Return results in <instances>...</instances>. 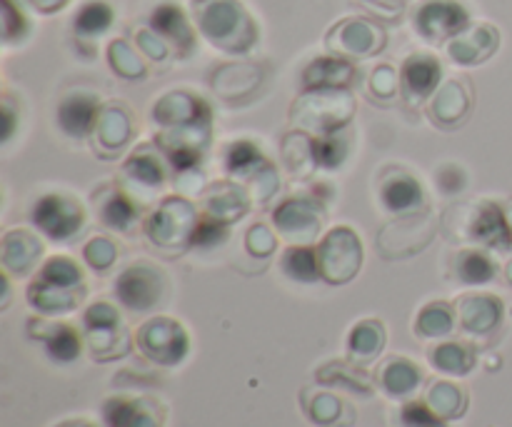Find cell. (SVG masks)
I'll use <instances>...</instances> for the list:
<instances>
[{
	"instance_id": "obj_1",
	"label": "cell",
	"mask_w": 512,
	"mask_h": 427,
	"mask_svg": "<svg viewBox=\"0 0 512 427\" xmlns=\"http://www.w3.org/2000/svg\"><path fill=\"white\" fill-rule=\"evenodd\" d=\"M153 120L160 125L155 143L168 163L180 173L193 170L210 143V105L188 90H173L153 105Z\"/></svg>"
},
{
	"instance_id": "obj_2",
	"label": "cell",
	"mask_w": 512,
	"mask_h": 427,
	"mask_svg": "<svg viewBox=\"0 0 512 427\" xmlns=\"http://www.w3.org/2000/svg\"><path fill=\"white\" fill-rule=\"evenodd\" d=\"M190 15L198 33L220 53L245 55L260 40L258 23L240 0H190Z\"/></svg>"
},
{
	"instance_id": "obj_3",
	"label": "cell",
	"mask_w": 512,
	"mask_h": 427,
	"mask_svg": "<svg viewBox=\"0 0 512 427\" xmlns=\"http://www.w3.org/2000/svg\"><path fill=\"white\" fill-rule=\"evenodd\" d=\"M355 98L348 88L305 90L290 108V123L303 133H313L315 138L335 135L353 120Z\"/></svg>"
},
{
	"instance_id": "obj_4",
	"label": "cell",
	"mask_w": 512,
	"mask_h": 427,
	"mask_svg": "<svg viewBox=\"0 0 512 427\" xmlns=\"http://www.w3.org/2000/svg\"><path fill=\"white\" fill-rule=\"evenodd\" d=\"M135 345L150 363L175 368L188 358L190 335L178 320L158 315V318H150L148 323L140 325L138 333H135Z\"/></svg>"
},
{
	"instance_id": "obj_5",
	"label": "cell",
	"mask_w": 512,
	"mask_h": 427,
	"mask_svg": "<svg viewBox=\"0 0 512 427\" xmlns=\"http://www.w3.org/2000/svg\"><path fill=\"white\" fill-rule=\"evenodd\" d=\"M320 275L328 285H345L363 268V240L353 228L340 225L323 235L318 245Z\"/></svg>"
},
{
	"instance_id": "obj_6",
	"label": "cell",
	"mask_w": 512,
	"mask_h": 427,
	"mask_svg": "<svg viewBox=\"0 0 512 427\" xmlns=\"http://www.w3.org/2000/svg\"><path fill=\"white\" fill-rule=\"evenodd\" d=\"M85 343L98 363H110L128 355L130 343L118 308L110 303H93L83 313Z\"/></svg>"
},
{
	"instance_id": "obj_7",
	"label": "cell",
	"mask_w": 512,
	"mask_h": 427,
	"mask_svg": "<svg viewBox=\"0 0 512 427\" xmlns=\"http://www.w3.org/2000/svg\"><path fill=\"white\" fill-rule=\"evenodd\" d=\"M198 213L185 198H165L145 220V235L163 250H180L193 243Z\"/></svg>"
},
{
	"instance_id": "obj_8",
	"label": "cell",
	"mask_w": 512,
	"mask_h": 427,
	"mask_svg": "<svg viewBox=\"0 0 512 427\" xmlns=\"http://www.w3.org/2000/svg\"><path fill=\"white\" fill-rule=\"evenodd\" d=\"M388 45V33L380 23L365 15H350L338 20L325 35V48L340 58H375Z\"/></svg>"
},
{
	"instance_id": "obj_9",
	"label": "cell",
	"mask_w": 512,
	"mask_h": 427,
	"mask_svg": "<svg viewBox=\"0 0 512 427\" xmlns=\"http://www.w3.org/2000/svg\"><path fill=\"white\" fill-rule=\"evenodd\" d=\"M115 298L133 313H150L168 298V278L150 263H135L115 280Z\"/></svg>"
},
{
	"instance_id": "obj_10",
	"label": "cell",
	"mask_w": 512,
	"mask_h": 427,
	"mask_svg": "<svg viewBox=\"0 0 512 427\" xmlns=\"http://www.w3.org/2000/svg\"><path fill=\"white\" fill-rule=\"evenodd\" d=\"M435 238V225L428 213L400 215L378 233V253L385 260H405L423 253Z\"/></svg>"
},
{
	"instance_id": "obj_11",
	"label": "cell",
	"mask_w": 512,
	"mask_h": 427,
	"mask_svg": "<svg viewBox=\"0 0 512 427\" xmlns=\"http://www.w3.org/2000/svg\"><path fill=\"white\" fill-rule=\"evenodd\" d=\"M30 220L45 238L55 240V243H65V240H73L85 228V210L70 195L48 193L35 200Z\"/></svg>"
},
{
	"instance_id": "obj_12",
	"label": "cell",
	"mask_w": 512,
	"mask_h": 427,
	"mask_svg": "<svg viewBox=\"0 0 512 427\" xmlns=\"http://www.w3.org/2000/svg\"><path fill=\"white\" fill-rule=\"evenodd\" d=\"M415 33L430 45H448L470 25V13L460 0H423L413 13Z\"/></svg>"
},
{
	"instance_id": "obj_13",
	"label": "cell",
	"mask_w": 512,
	"mask_h": 427,
	"mask_svg": "<svg viewBox=\"0 0 512 427\" xmlns=\"http://www.w3.org/2000/svg\"><path fill=\"white\" fill-rule=\"evenodd\" d=\"M225 170L233 178L248 180V188H253V198L260 200V203L273 198V193L278 190V173L250 140H235V143L228 145V150H225Z\"/></svg>"
},
{
	"instance_id": "obj_14",
	"label": "cell",
	"mask_w": 512,
	"mask_h": 427,
	"mask_svg": "<svg viewBox=\"0 0 512 427\" xmlns=\"http://www.w3.org/2000/svg\"><path fill=\"white\" fill-rule=\"evenodd\" d=\"M273 225L280 238L290 245H313L320 238L325 215L320 203L303 198H290L278 205L273 213Z\"/></svg>"
},
{
	"instance_id": "obj_15",
	"label": "cell",
	"mask_w": 512,
	"mask_h": 427,
	"mask_svg": "<svg viewBox=\"0 0 512 427\" xmlns=\"http://www.w3.org/2000/svg\"><path fill=\"white\" fill-rule=\"evenodd\" d=\"M500 30L493 23H470L448 43V58L455 65L473 68L493 58L500 48Z\"/></svg>"
},
{
	"instance_id": "obj_16",
	"label": "cell",
	"mask_w": 512,
	"mask_h": 427,
	"mask_svg": "<svg viewBox=\"0 0 512 427\" xmlns=\"http://www.w3.org/2000/svg\"><path fill=\"white\" fill-rule=\"evenodd\" d=\"M443 78V65L430 53H413L405 58L400 68V93L410 105L423 103L425 98L435 95Z\"/></svg>"
},
{
	"instance_id": "obj_17",
	"label": "cell",
	"mask_w": 512,
	"mask_h": 427,
	"mask_svg": "<svg viewBox=\"0 0 512 427\" xmlns=\"http://www.w3.org/2000/svg\"><path fill=\"white\" fill-rule=\"evenodd\" d=\"M380 200L388 213H420L425 205V190L413 173L403 168H388L380 178Z\"/></svg>"
},
{
	"instance_id": "obj_18",
	"label": "cell",
	"mask_w": 512,
	"mask_h": 427,
	"mask_svg": "<svg viewBox=\"0 0 512 427\" xmlns=\"http://www.w3.org/2000/svg\"><path fill=\"white\" fill-rule=\"evenodd\" d=\"M465 235L468 240L480 245H488V248H510L512 233L508 218H505V210H500L498 203H473V210L465 218Z\"/></svg>"
},
{
	"instance_id": "obj_19",
	"label": "cell",
	"mask_w": 512,
	"mask_h": 427,
	"mask_svg": "<svg viewBox=\"0 0 512 427\" xmlns=\"http://www.w3.org/2000/svg\"><path fill=\"white\" fill-rule=\"evenodd\" d=\"M100 98L90 90H70L58 105V125L65 135L80 140L95 133L100 118Z\"/></svg>"
},
{
	"instance_id": "obj_20",
	"label": "cell",
	"mask_w": 512,
	"mask_h": 427,
	"mask_svg": "<svg viewBox=\"0 0 512 427\" xmlns=\"http://www.w3.org/2000/svg\"><path fill=\"white\" fill-rule=\"evenodd\" d=\"M473 108V88L465 78H450L435 90L428 113L440 128H458Z\"/></svg>"
},
{
	"instance_id": "obj_21",
	"label": "cell",
	"mask_w": 512,
	"mask_h": 427,
	"mask_svg": "<svg viewBox=\"0 0 512 427\" xmlns=\"http://www.w3.org/2000/svg\"><path fill=\"white\" fill-rule=\"evenodd\" d=\"M150 28L170 45L178 58H188L195 50V25L190 23L188 15L183 8L175 3H160L155 5L150 13Z\"/></svg>"
},
{
	"instance_id": "obj_22",
	"label": "cell",
	"mask_w": 512,
	"mask_h": 427,
	"mask_svg": "<svg viewBox=\"0 0 512 427\" xmlns=\"http://www.w3.org/2000/svg\"><path fill=\"white\" fill-rule=\"evenodd\" d=\"M105 427H163V408L145 398H110L103 405Z\"/></svg>"
},
{
	"instance_id": "obj_23",
	"label": "cell",
	"mask_w": 512,
	"mask_h": 427,
	"mask_svg": "<svg viewBox=\"0 0 512 427\" xmlns=\"http://www.w3.org/2000/svg\"><path fill=\"white\" fill-rule=\"evenodd\" d=\"M355 78H358V70L348 58L323 55V58H315L305 65L300 83H303V90H328L350 88Z\"/></svg>"
},
{
	"instance_id": "obj_24",
	"label": "cell",
	"mask_w": 512,
	"mask_h": 427,
	"mask_svg": "<svg viewBox=\"0 0 512 427\" xmlns=\"http://www.w3.org/2000/svg\"><path fill=\"white\" fill-rule=\"evenodd\" d=\"M133 138V115L125 103H110L100 110L98 125H95V143L105 155H115L125 148Z\"/></svg>"
},
{
	"instance_id": "obj_25",
	"label": "cell",
	"mask_w": 512,
	"mask_h": 427,
	"mask_svg": "<svg viewBox=\"0 0 512 427\" xmlns=\"http://www.w3.org/2000/svg\"><path fill=\"white\" fill-rule=\"evenodd\" d=\"M503 318V303L493 295H463L458 300L460 328L470 335L493 333Z\"/></svg>"
},
{
	"instance_id": "obj_26",
	"label": "cell",
	"mask_w": 512,
	"mask_h": 427,
	"mask_svg": "<svg viewBox=\"0 0 512 427\" xmlns=\"http://www.w3.org/2000/svg\"><path fill=\"white\" fill-rule=\"evenodd\" d=\"M43 258V243L28 230H8L3 235V248H0V260H3L5 273L10 275H28Z\"/></svg>"
},
{
	"instance_id": "obj_27",
	"label": "cell",
	"mask_w": 512,
	"mask_h": 427,
	"mask_svg": "<svg viewBox=\"0 0 512 427\" xmlns=\"http://www.w3.org/2000/svg\"><path fill=\"white\" fill-rule=\"evenodd\" d=\"M85 288H63V285L43 283V280L33 278L28 285V303L40 315H65L78 310L83 303Z\"/></svg>"
},
{
	"instance_id": "obj_28",
	"label": "cell",
	"mask_w": 512,
	"mask_h": 427,
	"mask_svg": "<svg viewBox=\"0 0 512 427\" xmlns=\"http://www.w3.org/2000/svg\"><path fill=\"white\" fill-rule=\"evenodd\" d=\"M203 203L208 215L223 220V223H235V220L243 218L250 208L248 190L240 188V185L223 180V183H213L203 195Z\"/></svg>"
},
{
	"instance_id": "obj_29",
	"label": "cell",
	"mask_w": 512,
	"mask_h": 427,
	"mask_svg": "<svg viewBox=\"0 0 512 427\" xmlns=\"http://www.w3.org/2000/svg\"><path fill=\"white\" fill-rule=\"evenodd\" d=\"M95 200H98V220L110 230H118V233H130V228L138 220V208H135L133 200L118 188H100L95 193Z\"/></svg>"
},
{
	"instance_id": "obj_30",
	"label": "cell",
	"mask_w": 512,
	"mask_h": 427,
	"mask_svg": "<svg viewBox=\"0 0 512 427\" xmlns=\"http://www.w3.org/2000/svg\"><path fill=\"white\" fill-rule=\"evenodd\" d=\"M123 175L135 185L143 188H160L165 183V160L163 150L153 143H145L125 160Z\"/></svg>"
},
{
	"instance_id": "obj_31",
	"label": "cell",
	"mask_w": 512,
	"mask_h": 427,
	"mask_svg": "<svg viewBox=\"0 0 512 427\" xmlns=\"http://www.w3.org/2000/svg\"><path fill=\"white\" fill-rule=\"evenodd\" d=\"M378 383L390 398H408L423 383V370L410 358H388L378 368Z\"/></svg>"
},
{
	"instance_id": "obj_32",
	"label": "cell",
	"mask_w": 512,
	"mask_h": 427,
	"mask_svg": "<svg viewBox=\"0 0 512 427\" xmlns=\"http://www.w3.org/2000/svg\"><path fill=\"white\" fill-rule=\"evenodd\" d=\"M263 80L258 65L253 63H228L215 70L213 88L220 98L240 100L245 93H253Z\"/></svg>"
},
{
	"instance_id": "obj_33",
	"label": "cell",
	"mask_w": 512,
	"mask_h": 427,
	"mask_svg": "<svg viewBox=\"0 0 512 427\" xmlns=\"http://www.w3.org/2000/svg\"><path fill=\"white\" fill-rule=\"evenodd\" d=\"M38 340H43L45 353L55 360V363H75L83 353V340L80 333L68 323H40Z\"/></svg>"
},
{
	"instance_id": "obj_34",
	"label": "cell",
	"mask_w": 512,
	"mask_h": 427,
	"mask_svg": "<svg viewBox=\"0 0 512 427\" xmlns=\"http://www.w3.org/2000/svg\"><path fill=\"white\" fill-rule=\"evenodd\" d=\"M385 350V328L380 320H360L348 335V358L358 365H368Z\"/></svg>"
},
{
	"instance_id": "obj_35",
	"label": "cell",
	"mask_w": 512,
	"mask_h": 427,
	"mask_svg": "<svg viewBox=\"0 0 512 427\" xmlns=\"http://www.w3.org/2000/svg\"><path fill=\"white\" fill-rule=\"evenodd\" d=\"M280 268L295 283H318V280H323L318 248H310V245H290L283 258H280Z\"/></svg>"
},
{
	"instance_id": "obj_36",
	"label": "cell",
	"mask_w": 512,
	"mask_h": 427,
	"mask_svg": "<svg viewBox=\"0 0 512 427\" xmlns=\"http://www.w3.org/2000/svg\"><path fill=\"white\" fill-rule=\"evenodd\" d=\"M453 273L465 285H485L495 278V263L483 250L465 248L455 255Z\"/></svg>"
},
{
	"instance_id": "obj_37",
	"label": "cell",
	"mask_w": 512,
	"mask_h": 427,
	"mask_svg": "<svg viewBox=\"0 0 512 427\" xmlns=\"http://www.w3.org/2000/svg\"><path fill=\"white\" fill-rule=\"evenodd\" d=\"M115 13L105 0H88L80 5V10L73 18V30L78 38H98V35L108 33L113 25Z\"/></svg>"
},
{
	"instance_id": "obj_38",
	"label": "cell",
	"mask_w": 512,
	"mask_h": 427,
	"mask_svg": "<svg viewBox=\"0 0 512 427\" xmlns=\"http://www.w3.org/2000/svg\"><path fill=\"white\" fill-rule=\"evenodd\" d=\"M428 405L443 420H458L468 410V393L460 385L440 380L428 390Z\"/></svg>"
},
{
	"instance_id": "obj_39",
	"label": "cell",
	"mask_w": 512,
	"mask_h": 427,
	"mask_svg": "<svg viewBox=\"0 0 512 427\" xmlns=\"http://www.w3.org/2000/svg\"><path fill=\"white\" fill-rule=\"evenodd\" d=\"M430 363L445 375H468L475 368V350L465 343H440L430 353Z\"/></svg>"
},
{
	"instance_id": "obj_40",
	"label": "cell",
	"mask_w": 512,
	"mask_h": 427,
	"mask_svg": "<svg viewBox=\"0 0 512 427\" xmlns=\"http://www.w3.org/2000/svg\"><path fill=\"white\" fill-rule=\"evenodd\" d=\"M455 330V313L448 303H430L415 318V333L420 338H448Z\"/></svg>"
},
{
	"instance_id": "obj_41",
	"label": "cell",
	"mask_w": 512,
	"mask_h": 427,
	"mask_svg": "<svg viewBox=\"0 0 512 427\" xmlns=\"http://www.w3.org/2000/svg\"><path fill=\"white\" fill-rule=\"evenodd\" d=\"M108 65L113 68L115 75L125 80H138L145 78L148 68H145V60L128 40H113L108 45Z\"/></svg>"
},
{
	"instance_id": "obj_42",
	"label": "cell",
	"mask_w": 512,
	"mask_h": 427,
	"mask_svg": "<svg viewBox=\"0 0 512 427\" xmlns=\"http://www.w3.org/2000/svg\"><path fill=\"white\" fill-rule=\"evenodd\" d=\"M283 150L295 153V155L283 153V160H285V165H288L290 173L298 175V178H308V175L318 168V165H315V155H313V140H308L305 135H300V133L288 135V138H285Z\"/></svg>"
},
{
	"instance_id": "obj_43",
	"label": "cell",
	"mask_w": 512,
	"mask_h": 427,
	"mask_svg": "<svg viewBox=\"0 0 512 427\" xmlns=\"http://www.w3.org/2000/svg\"><path fill=\"white\" fill-rule=\"evenodd\" d=\"M313 155L318 168L335 170L348 158V143L338 135H323V138L313 140Z\"/></svg>"
},
{
	"instance_id": "obj_44",
	"label": "cell",
	"mask_w": 512,
	"mask_h": 427,
	"mask_svg": "<svg viewBox=\"0 0 512 427\" xmlns=\"http://www.w3.org/2000/svg\"><path fill=\"white\" fill-rule=\"evenodd\" d=\"M230 235V225L223 223V220L213 218V215H200L198 225H195V233H193V248H218L220 243H225Z\"/></svg>"
},
{
	"instance_id": "obj_45",
	"label": "cell",
	"mask_w": 512,
	"mask_h": 427,
	"mask_svg": "<svg viewBox=\"0 0 512 427\" xmlns=\"http://www.w3.org/2000/svg\"><path fill=\"white\" fill-rule=\"evenodd\" d=\"M318 380L320 383H340L343 380L345 385H348L350 390H355V393H363V395H370V385L368 380L363 378V375L358 373V370L353 368V365H345V363H330L325 370H318Z\"/></svg>"
},
{
	"instance_id": "obj_46",
	"label": "cell",
	"mask_w": 512,
	"mask_h": 427,
	"mask_svg": "<svg viewBox=\"0 0 512 427\" xmlns=\"http://www.w3.org/2000/svg\"><path fill=\"white\" fill-rule=\"evenodd\" d=\"M30 23L25 18L23 8L15 0H3V40L5 45L23 43L28 35Z\"/></svg>"
},
{
	"instance_id": "obj_47",
	"label": "cell",
	"mask_w": 512,
	"mask_h": 427,
	"mask_svg": "<svg viewBox=\"0 0 512 427\" xmlns=\"http://www.w3.org/2000/svg\"><path fill=\"white\" fill-rule=\"evenodd\" d=\"M83 258L90 268L98 270V273H105L115 263V258H118V248H115L113 240L93 238L83 248Z\"/></svg>"
},
{
	"instance_id": "obj_48",
	"label": "cell",
	"mask_w": 512,
	"mask_h": 427,
	"mask_svg": "<svg viewBox=\"0 0 512 427\" xmlns=\"http://www.w3.org/2000/svg\"><path fill=\"white\" fill-rule=\"evenodd\" d=\"M245 248L253 258H268V255L275 253L278 248V240H275L273 230L263 223L250 225L248 233H245Z\"/></svg>"
},
{
	"instance_id": "obj_49",
	"label": "cell",
	"mask_w": 512,
	"mask_h": 427,
	"mask_svg": "<svg viewBox=\"0 0 512 427\" xmlns=\"http://www.w3.org/2000/svg\"><path fill=\"white\" fill-rule=\"evenodd\" d=\"M400 420H403L405 427H448L445 420L430 408L428 403H405L403 410H400Z\"/></svg>"
},
{
	"instance_id": "obj_50",
	"label": "cell",
	"mask_w": 512,
	"mask_h": 427,
	"mask_svg": "<svg viewBox=\"0 0 512 427\" xmlns=\"http://www.w3.org/2000/svg\"><path fill=\"white\" fill-rule=\"evenodd\" d=\"M370 90H373L375 98L380 100L395 98L400 90V73L393 65H380V68H375L373 75H370Z\"/></svg>"
},
{
	"instance_id": "obj_51",
	"label": "cell",
	"mask_w": 512,
	"mask_h": 427,
	"mask_svg": "<svg viewBox=\"0 0 512 427\" xmlns=\"http://www.w3.org/2000/svg\"><path fill=\"white\" fill-rule=\"evenodd\" d=\"M435 185L443 195H458L468 188V175L458 163H443L435 170Z\"/></svg>"
},
{
	"instance_id": "obj_52",
	"label": "cell",
	"mask_w": 512,
	"mask_h": 427,
	"mask_svg": "<svg viewBox=\"0 0 512 427\" xmlns=\"http://www.w3.org/2000/svg\"><path fill=\"white\" fill-rule=\"evenodd\" d=\"M340 413H343V403H340L335 395L328 393L315 395L313 403L308 405V415L313 418V423L318 425H333L335 420L340 418Z\"/></svg>"
},
{
	"instance_id": "obj_53",
	"label": "cell",
	"mask_w": 512,
	"mask_h": 427,
	"mask_svg": "<svg viewBox=\"0 0 512 427\" xmlns=\"http://www.w3.org/2000/svg\"><path fill=\"white\" fill-rule=\"evenodd\" d=\"M135 43H138V50L145 55V58L155 60V63H163L170 55V45L155 33L153 28H143L135 33Z\"/></svg>"
},
{
	"instance_id": "obj_54",
	"label": "cell",
	"mask_w": 512,
	"mask_h": 427,
	"mask_svg": "<svg viewBox=\"0 0 512 427\" xmlns=\"http://www.w3.org/2000/svg\"><path fill=\"white\" fill-rule=\"evenodd\" d=\"M28 5L43 15H53L58 10H63L68 5V0H28Z\"/></svg>"
},
{
	"instance_id": "obj_55",
	"label": "cell",
	"mask_w": 512,
	"mask_h": 427,
	"mask_svg": "<svg viewBox=\"0 0 512 427\" xmlns=\"http://www.w3.org/2000/svg\"><path fill=\"white\" fill-rule=\"evenodd\" d=\"M13 128H15L13 110H10V100L5 98V133H3V140H10V135H13Z\"/></svg>"
},
{
	"instance_id": "obj_56",
	"label": "cell",
	"mask_w": 512,
	"mask_h": 427,
	"mask_svg": "<svg viewBox=\"0 0 512 427\" xmlns=\"http://www.w3.org/2000/svg\"><path fill=\"white\" fill-rule=\"evenodd\" d=\"M55 427H98V425H93L90 420H65V423H60Z\"/></svg>"
},
{
	"instance_id": "obj_57",
	"label": "cell",
	"mask_w": 512,
	"mask_h": 427,
	"mask_svg": "<svg viewBox=\"0 0 512 427\" xmlns=\"http://www.w3.org/2000/svg\"><path fill=\"white\" fill-rule=\"evenodd\" d=\"M505 218H508V225H510V233H512V200L508 205H505Z\"/></svg>"
},
{
	"instance_id": "obj_58",
	"label": "cell",
	"mask_w": 512,
	"mask_h": 427,
	"mask_svg": "<svg viewBox=\"0 0 512 427\" xmlns=\"http://www.w3.org/2000/svg\"><path fill=\"white\" fill-rule=\"evenodd\" d=\"M505 278H508V283L512 285V260L508 263V268H505Z\"/></svg>"
},
{
	"instance_id": "obj_59",
	"label": "cell",
	"mask_w": 512,
	"mask_h": 427,
	"mask_svg": "<svg viewBox=\"0 0 512 427\" xmlns=\"http://www.w3.org/2000/svg\"><path fill=\"white\" fill-rule=\"evenodd\" d=\"M368 3H375V0H368Z\"/></svg>"
}]
</instances>
